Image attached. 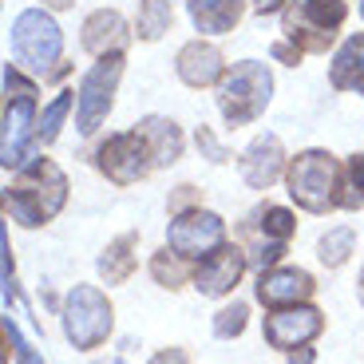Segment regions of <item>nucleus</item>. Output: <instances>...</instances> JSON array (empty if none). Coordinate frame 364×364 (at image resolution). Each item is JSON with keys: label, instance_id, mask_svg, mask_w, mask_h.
<instances>
[{"label": "nucleus", "instance_id": "obj_1", "mask_svg": "<svg viewBox=\"0 0 364 364\" xmlns=\"http://www.w3.org/2000/svg\"><path fill=\"white\" fill-rule=\"evenodd\" d=\"M68 202V178L64 171L52 163V159H36V163L20 166L16 182L4 194V210L9 218L20 222V226L36 230L44 222H52Z\"/></svg>", "mask_w": 364, "mask_h": 364}, {"label": "nucleus", "instance_id": "obj_2", "mask_svg": "<svg viewBox=\"0 0 364 364\" xmlns=\"http://www.w3.org/2000/svg\"><path fill=\"white\" fill-rule=\"evenodd\" d=\"M341 178L345 166L328 151H301L289 166H285V182H289V198L309 214H325L337 206L341 198Z\"/></svg>", "mask_w": 364, "mask_h": 364}, {"label": "nucleus", "instance_id": "obj_3", "mask_svg": "<svg viewBox=\"0 0 364 364\" xmlns=\"http://www.w3.org/2000/svg\"><path fill=\"white\" fill-rule=\"evenodd\" d=\"M273 95V75L265 64L257 60H242L234 64L218 83V111L230 127H242V123H254L265 107H269Z\"/></svg>", "mask_w": 364, "mask_h": 364}, {"label": "nucleus", "instance_id": "obj_4", "mask_svg": "<svg viewBox=\"0 0 364 364\" xmlns=\"http://www.w3.org/2000/svg\"><path fill=\"white\" fill-rule=\"evenodd\" d=\"M348 16V0H293L285 12V36L301 52H325Z\"/></svg>", "mask_w": 364, "mask_h": 364}, {"label": "nucleus", "instance_id": "obj_5", "mask_svg": "<svg viewBox=\"0 0 364 364\" xmlns=\"http://www.w3.org/2000/svg\"><path fill=\"white\" fill-rule=\"evenodd\" d=\"M4 166H24L28 163V135H32V111H36V83L24 80L16 68H4Z\"/></svg>", "mask_w": 364, "mask_h": 364}, {"label": "nucleus", "instance_id": "obj_6", "mask_svg": "<svg viewBox=\"0 0 364 364\" xmlns=\"http://www.w3.org/2000/svg\"><path fill=\"white\" fill-rule=\"evenodd\" d=\"M111 301L95 285H75L64 301V333L75 348H100L111 337Z\"/></svg>", "mask_w": 364, "mask_h": 364}, {"label": "nucleus", "instance_id": "obj_7", "mask_svg": "<svg viewBox=\"0 0 364 364\" xmlns=\"http://www.w3.org/2000/svg\"><path fill=\"white\" fill-rule=\"evenodd\" d=\"M12 52H16L20 64L36 68L48 75V68L60 64V52H64V32L48 16L44 9H28L16 16L12 24Z\"/></svg>", "mask_w": 364, "mask_h": 364}, {"label": "nucleus", "instance_id": "obj_8", "mask_svg": "<svg viewBox=\"0 0 364 364\" xmlns=\"http://www.w3.org/2000/svg\"><path fill=\"white\" fill-rule=\"evenodd\" d=\"M119 75H123V55H103L100 64L83 75L80 91H75V127H80L83 135H91V131L111 115Z\"/></svg>", "mask_w": 364, "mask_h": 364}, {"label": "nucleus", "instance_id": "obj_9", "mask_svg": "<svg viewBox=\"0 0 364 364\" xmlns=\"http://www.w3.org/2000/svg\"><path fill=\"white\" fill-rule=\"evenodd\" d=\"M100 171L107 174L111 182L119 186H131V182H143L146 174L155 171V155H151V143L143 139V131H119L111 135L107 143L100 146V155H95Z\"/></svg>", "mask_w": 364, "mask_h": 364}, {"label": "nucleus", "instance_id": "obj_10", "mask_svg": "<svg viewBox=\"0 0 364 364\" xmlns=\"http://www.w3.org/2000/svg\"><path fill=\"white\" fill-rule=\"evenodd\" d=\"M166 246L178 257H206L226 246V222L210 210H182L166 230Z\"/></svg>", "mask_w": 364, "mask_h": 364}, {"label": "nucleus", "instance_id": "obj_11", "mask_svg": "<svg viewBox=\"0 0 364 364\" xmlns=\"http://www.w3.org/2000/svg\"><path fill=\"white\" fill-rule=\"evenodd\" d=\"M321 328H325V317H321V309H313V305H289V309H277L265 317V341H269L273 348H282V353H293V348L309 345L313 337H317Z\"/></svg>", "mask_w": 364, "mask_h": 364}, {"label": "nucleus", "instance_id": "obj_12", "mask_svg": "<svg viewBox=\"0 0 364 364\" xmlns=\"http://www.w3.org/2000/svg\"><path fill=\"white\" fill-rule=\"evenodd\" d=\"M313 273L297 269V265H269L257 277V301L269 309H289V305H305L313 297Z\"/></svg>", "mask_w": 364, "mask_h": 364}, {"label": "nucleus", "instance_id": "obj_13", "mask_svg": "<svg viewBox=\"0 0 364 364\" xmlns=\"http://www.w3.org/2000/svg\"><path fill=\"white\" fill-rule=\"evenodd\" d=\"M242 273H246V254L237 246H222L202 257V265L194 269V289L202 297H226L242 282Z\"/></svg>", "mask_w": 364, "mask_h": 364}, {"label": "nucleus", "instance_id": "obj_14", "mask_svg": "<svg viewBox=\"0 0 364 364\" xmlns=\"http://www.w3.org/2000/svg\"><path fill=\"white\" fill-rule=\"evenodd\" d=\"M285 171V151H282V139L277 135H257L254 143L246 146L242 155V178L254 186V191H265L273 182L282 178Z\"/></svg>", "mask_w": 364, "mask_h": 364}, {"label": "nucleus", "instance_id": "obj_15", "mask_svg": "<svg viewBox=\"0 0 364 364\" xmlns=\"http://www.w3.org/2000/svg\"><path fill=\"white\" fill-rule=\"evenodd\" d=\"M127 44H131L127 20L119 16L115 9H100L83 20V48H87L95 60H103V55H123Z\"/></svg>", "mask_w": 364, "mask_h": 364}, {"label": "nucleus", "instance_id": "obj_16", "mask_svg": "<svg viewBox=\"0 0 364 364\" xmlns=\"http://www.w3.org/2000/svg\"><path fill=\"white\" fill-rule=\"evenodd\" d=\"M174 72L186 87H210V83H222L226 75V64H222V52L214 44H202V40H191V44L178 52L174 60Z\"/></svg>", "mask_w": 364, "mask_h": 364}, {"label": "nucleus", "instance_id": "obj_17", "mask_svg": "<svg viewBox=\"0 0 364 364\" xmlns=\"http://www.w3.org/2000/svg\"><path fill=\"white\" fill-rule=\"evenodd\" d=\"M186 9H191V20L198 32H206V36H226V32L237 28L246 4L242 0H186Z\"/></svg>", "mask_w": 364, "mask_h": 364}, {"label": "nucleus", "instance_id": "obj_18", "mask_svg": "<svg viewBox=\"0 0 364 364\" xmlns=\"http://www.w3.org/2000/svg\"><path fill=\"white\" fill-rule=\"evenodd\" d=\"M328 83L337 91H364V32L341 44V52L333 55V68H328Z\"/></svg>", "mask_w": 364, "mask_h": 364}, {"label": "nucleus", "instance_id": "obj_19", "mask_svg": "<svg viewBox=\"0 0 364 364\" xmlns=\"http://www.w3.org/2000/svg\"><path fill=\"white\" fill-rule=\"evenodd\" d=\"M143 139L151 143V155H155V166H171L182 159V127L174 119H163V115H146L139 123Z\"/></svg>", "mask_w": 364, "mask_h": 364}, {"label": "nucleus", "instance_id": "obj_20", "mask_svg": "<svg viewBox=\"0 0 364 364\" xmlns=\"http://www.w3.org/2000/svg\"><path fill=\"white\" fill-rule=\"evenodd\" d=\"M135 246H139V237L135 234H123V237H115V242L103 250L100 273H103V282H107V285H123L131 273H135V265H139Z\"/></svg>", "mask_w": 364, "mask_h": 364}, {"label": "nucleus", "instance_id": "obj_21", "mask_svg": "<svg viewBox=\"0 0 364 364\" xmlns=\"http://www.w3.org/2000/svg\"><path fill=\"white\" fill-rule=\"evenodd\" d=\"M171 0H139V40H146V44H155V40H163V32H171Z\"/></svg>", "mask_w": 364, "mask_h": 364}, {"label": "nucleus", "instance_id": "obj_22", "mask_svg": "<svg viewBox=\"0 0 364 364\" xmlns=\"http://www.w3.org/2000/svg\"><path fill=\"white\" fill-rule=\"evenodd\" d=\"M341 210H364V151L345 163V178H341Z\"/></svg>", "mask_w": 364, "mask_h": 364}, {"label": "nucleus", "instance_id": "obj_23", "mask_svg": "<svg viewBox=\"0 0 364 364\" xmlns=\"http://www.w3.org/2000/svg\"><path fill=\"white\" fill-rule=\"evenodd\" d=\"M353 246H356L353 226H337V230H328V234L321 237L317 254H321V262H325V265H333V269H337V265H345V262H348Z\"/></svg>", "mask_w": 364, "mask_h": 364}, {"label": "nucleus", "instance_id": "obj_24", "mask_svg": "<svg viewBox=\"0 0 364 364\" xmlns=\"http://www.w3.org/2000/svg\"><path fill=\"white\" fill-rule=\"evenodd\" d=\"M72 91H64V95H55L52 103H48L44 119H40V127H36V143H55V135H60V123L68 119V111H72Z\"/></svg>", "mask_w": 364, "mask_h": 364}, {"label": "nucleus", "instance_id": "obj_25", "mask_svg": "<svg viewBox=\"0 0 364 364\" xmlns=\"http://www.w3.org/2000/svg\"><path fill=\"white\" fill-rule=\"evenodd\" d=\"M293 230H297V222H293V214L285 206H265V214H262V234H265V242H289L293 237Z\"/></svg>", "mask_w": 364, "mask_h": 364}, {"label": "nucleus", "instance_id": "obj_26", "mask_svg": "<svg viewBox=\"0 0 364 364\" xmlns=\"http://www.w3.org/2000/svg\"><path fill=\"white\" fill-rule=\"evenodd\" d=\"M246 317H250V309L242 305V301H234V305H226V309L214 317V337H222V341H230V337H237L242 328H246Z\"/></svg>", "mask_w": 364, "mask_h": 364}, {"label": "nucleus", "instance_id": "obj_27", "mask_svg": "<svg viewBox=\"0 0 364 364\" xmlns=\"http://www.w3.org/2000/svg\"><path fill=\"white\" fill-rule=\"evenodd\" d=\"M151 273H155V282H159V285H166V289H178L182 277H186V269H182L178 262H171V250L155 254V262H151Z\"/></svg>", "mask_w": 364, "mask_h": 364}, {"label": "nucleus", "instance_id": "obj_28", "mask_svg": "<svg viewBox=\"0 0 364 364\" xmlns=\"http://www.w3.org/2000/svg\"><path fill=\"white\" fill-rule=\"evenodd\" d=\"M194 139H198V146L210 155V163H226V159H230V155H226V146H222L218 139L210 135V127H198V131H194Z\"/></svg>", "mask_w": 364, "mask_h": 364}, {"label": "nucleus", "instance_id": "obj_29", "mask_svg": "<svg viewBox=\"0 0 364 364\" xmlns=\"http://www.w3.org/2000/svg\"><path fill=\"white\" fill-rule=\"evenodd\" d=\"M273 55H277V60H285V64L297 68V64H301V55H305V52H301L297 44H273Z\"/></svg>", "mask_w": 364, "mask_h": 364}, {"label": "nucleus", "instance_id": "obj_30", "mask_svg": "<svg viewBox=\"0 0 364 364\" xmlns=\"http://www.w3.org/2000/svg\"><path fill=\"white\" fill-rule=\"evenodd\" d=\"M151 364H186V353L182 348H163V353L151 356Z\"/></svg>", "mask_w": 364, "mask_h": 364}, {"label": "nucleus", "instance_id": "obj_31", "mask_svg": "<svg viewBox=\"0 0 364 364\" xmlns=\"http://www.w3.org/2000/svg\"><path fill=\"white\" fill-rule=\"evenodd\" d=\"M285 0H254V12H262V16H269V12H282Z\"/></svg>", "mask_w": 364, "mask_h": 364}, {"label": "nucleus", "instance_id": "obj_32", "mask_svg": "<svg viewBox=\"0 0 364 364\" xmlns=\"http://www.w3.org/2000/svg\"><path fill=\"white\" fill-rule=\"evenodd\" d=\"M289 364H313V348H301V353H289Z\"/></svg>", "mask_w": 364, "mask_h": 364}, {"label": "nucleus", "instance_id": "obj_33", "mask_svg": "<svg viewBox=\"0 0 364 364\" xmlns=\"http://www.w3.org/2000/svg\"><path fill=\"white\" fill-rule=\"evenodd\" d=\"M44 4H48V9H55V12H68L75 0H44Z\"/></svg>", "mask_w": 364, "mask_h": 364}, {"label": "nucleus", "instance_id": "obj_34", "mask_svg": "<svg viewBox=\"0 0 364 364\" xmlns=\"http://www.w3.org/2000/svg\"><path fill=\"white\" fill-rule=\"evenodd\" d=\"M360 301H364V273H360Z\"/></svg>", "mask_w": 364, "mask_h": 364}, {"label": "nucleus", "instance_id": "obj_35", "mask_svg": "<svg viewBox=\"0 0 364 364\" xmlns=\"http://www.w3.org/2000/svg\"><path fill=\"white\" fill-rule=\"evenodd\" d=\"M360 20H364V0H360Z\"/></svg>", "mask_w": 364, "mask_h": 364}]
</instances>
